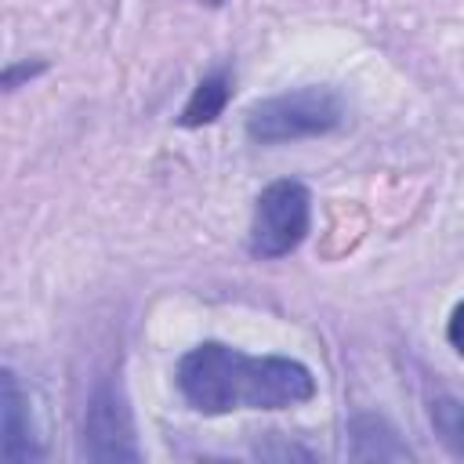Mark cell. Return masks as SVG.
I'll use <instances>...</instances> for the list:
<instances>
[{
	"label": "cell",
	"mask_w": 464,
	"mask_h": 464,
	"mask_svg": "<svg viewBox=\"0 0 464 464\" xmlns=\"http://www.w3.org/2000/svg\"><path fill=\"white\" fill-rule=\"evenodd\" d=\"M181 399L207 417L236 410H290L315 395V377L286 355H246L221 341L188 348L178 362Z\"/></svg>",
	"instance_id": "obj_1"
},
{
	"label": "cell",
	"mask_w": 464,
	"mask_h": 464,
	"mask_svg": "<svg viewBox=\"0 0 464 464\" xmlns=\"http://www.w3.org/2000/svg\"><path fill=\"white\" fill-rule=\"evenodd\" d=\"M446 337H450V344L457 348V355L464 359V301L450 312V323H446Z\"/></svg>",
	"instance_id": "obj_9"
},
{
	"label": "cell",
	"mask_w": 464,
	"mask_h": 464,
	"mask_svg": "<svg viewBox=\"0 0 464 464\" xmlns=\"http://www.w3.org/2000/svg\"><path fill=\"white\" fill-rule=\"evenodd\" d=\"M199 4H221V0H199Z\"/></svg>",
	"instance_id": "obj_10"
},
{
	"label": "cell",
	"mask_w": 464,
	"mask_h": 464,
	"mask_svg": "<svg viewBox=\"0 0 464 464\" xmlns=\"http://www.w3.org/2000/svg\"><path fill=\"white\" fill-rule=\"evenodd\" d=\"M344 120V105L337 91L308 83L276 98H265L246 109V134L261 145H283V141H301V138H319L330 134Z\"/></svg>",
	"instance_id": "obj_2"
},
{
	"label": "cell",
	"mask_w": 464,
	"mask_h": 464,
	"mask_svg": "<svg viewBox=\"0 0 464 464\" xmlns=\"http://www.w3.org/2000/svg\"><path fill=\"white\" fill-rule=\"evenodd\" d=\"M352 439H355V446H359V442H370V446L355 450L359 460H370V457H377V460H384V457H410V450L395 439L392 428H384L381 417H359V420L352 424Z\"/></svg>",
	"instance_id": "obj_7"
},
{
	"label": "cell",
	"mask_w": 464,
	"mask_h": 464,
	"mask_svg": "<svg viewBox=\"0 0 464 464\" xmlns=\"http://www.w3.org/2000/svg\"><path fill=\"white\" fill-rule=\"evenodd\" d=\"M25 392L18 388V377L11 370H4V392H0V453L7 464H25V460H40V439L33 428V413L25 406Z\"/></svg>",
	"instance_id": "obj_5"
},
{
	"label": "cell",
	"mask_w": 464,
	"mask_h": 464,
	"mask_svg": "<svg viewBox=\"0 0 464 464\" xmlns=\"http://www.w3.org/2000/svg\"><path fill=\"white\" fill-rule=\"evenodd\" d=\"M312 225V196L301 181H272L250 218V254L254 257H286L308 236Z\"/></svg>",
	"instance_id": "obj_3"
},
{
	"label": "cell",
	"mask_w": 464,
	"mask_h": 464,
	"mask_svg": "<svg viewBox=\"0 0 464 464\" xmlns=\"http://www.w3.org/2000/svg\"><path fill=\"white\" fill-rule=\"evenodd\" d=\"M83 453L91 460H138L141 450L134 442L130 410L120 395V388L102 384L91 395L87 417H83Z\"/></svg>",
	"instance_id": "obj_4"
},
{
	"label": "cell",
	"mask_w": 464,
	"mask_h": 464,
	"mask_svg": "<svg viewBox=\"0 0 464 464\" xmlns=\"http://www.w3.org/2000/svg\"><path fill=\"white\" fill-rule=\"evenodd\" d=\"M228 94H232V80H228V72L218 69V72L203 76V80L196 83L192 98H188L185 109H181V123H185V127H203V123L218 120L221 109H225V102H228Z\"/></svg>",
	"instance_id": "obj_6"
},
{
	"label": "cell",
	"mask_w": 464,
	"mask_h": 464,
	"mask_svg": "<svg viewBox=\"0 0 464 464\" xmlns=\"http://www.w3.org/2000/svg\"><path fill=\"white\" fill-rule=\"evenodd\" d=\"M431 428L446 442L453 457H464V399H435L431 402Z\"/></svg>",
	"instance_id": "obj_8"
}]
</instances>
